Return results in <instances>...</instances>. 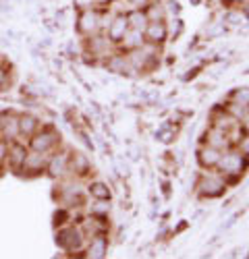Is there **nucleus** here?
<instances>
[{"mask_svg":"<svg viewBox=\"0 0 249 259\" xmlns=\"http://www.w3.org/2000/svg\"><path fill=\"white\" fill-rule=\"evenodd\" d=\"M100 27V15L94 13V11H85L81 15V19H79V29L83 33H92Z\"/></svg>","mask_w":249,"mask_h":259,"instance_id":"nucleus-7","label":"nucleus"},{"mask_svg":"<svg viewBox=\"0 0 249 259\" xmlns=\"http://www.w3.org/2000/svg\"><path fill=\"white\" fill-rule=\"evenodd\" d=\"M56 141H58V135H56L54 131H44V133L35 135L33 139H31V148H33L35 151L44 153V151H48L50 148H54Z\"/></svg>","mask_w":249,"mask_h":259,"instance_id":"nucleus-5","label":"nucleus"},{"mask_svg":"<svg viewBox=\"0 0 249 259\" xmlns=\"http://www.w3.org/2000/svg\"><path fill=\"white\" fill-rule=\"evenodd\" d=\"M67 162H69V155L67 153H60L56 158H52L50 162V174L52 176H60L62 172L67 170Z\"/></svg>","mask_w":249,"mask_h":259,"instance_id":"nucleus-13","label":"nucleus"},{"mask_svg":"<svg viewBox=\"0 0 249 259\" xmlns=\"http://www.w3.org/2000/svg\"><path fill=\"white\" fill-rule=\"evenodd\" d=\"M127 21H129V29L144 31L146 25H148V17H146V13H141V11H133L131 15H127Z\"/></svg>","mask_w":249,"mask_h":259,"instance_id":"nucleus-12","label":"nucleus"},{"mask_svg":"<svg viewBox=\"0 0 249 259\" xmlns=\"http://www.w3.org/2000/svg\"><path fill=\"white\" fill-rule=\"evenodd\" d=\"M42 164H44V160H42V155H40V151H38V153H31V155H27V158H25V162H23V166L40 170V168H42Z\"/></svg>","mask_w":249,"mask_h":259,"instance_id":"nucleus-19","label":"nucleus"},{"mask_svg":"<svg viewBox=\"0 0 249 259\" xmlns=\"http://www.w3.org/2000/svg\"><path fill=\"white\" fill-rule=\"evenodd\" d=\"M218 166H220V170H222V174L233 176V174H239V172H241V170L245 168V160H243V155H241V153L228 151L226 155H220Z\"/></svg>","mask_w":249,"mask_h":259,"instance_id":"nucleus-1","label":"nucleus"},{"mask_svg":"<svg viewBox=\"0 0 249 259\" xmlns=\"http://www.w3.org/2000/svg\"><path fill=\"white\" fill-rule=\"evenodd\" d=\"M4 158V145H0V160Z\"/></svg>","mask_w":249,"mask_h":259,"instance_id":"nucleus-23","label":"nucleus"},{"mask_svg":"<svg viewBox=\"0 0 249 259\" xmlns=\"http://www.w3.org/2000/svg\"><path fill=\"white\" fill-rule=\"evenodd\" d=\"M233 100L237 104H241V106H249V87H241L233 93Z\"/></svg>","mask_w":249,"mask_h":259,"instance_id":"nucleus-20","label":"nucleus"},{"mask_svg":"<svg viewBox=\"0 0 249 259\" xmlns=\"http://www.w3.org/2000/svg\"><path fill=\"white\" fill-rule=\"evenodd\" d=\"M129 29V21H127V15H121L117 17L112 23H110V27H108V36L112 40H123V36L127 33Z\"/></svg>","mask_w":249,"mask_h":259,"instance_id":"nucleus-9","label":"nucleus"},{"mask_svg":"<svg viewBox=\"0 0 249 259\" xmlns=\"http://www.w3.org/2000/svg\"><path fill=\"white\" fill-rule=\"evenodd\" d=\"M245 129H247V131H249V120H247V123H245Z\"/></svg>","mask_w":249,"mask_h":259,"instance_id":"nucleus-24","label":"nucleus"},{"mask_svg":"<svg viewBox=\"0 0 249 259\" xmlns=\"http://www.w3.org/2000/svg\"><path fill=\"white\" fill-rule=\"evenodd\" d=\"M123 42H124V46L131 48V50L141 48V46H144V31H139V29H127V33L123 36Z\"/></svg>","mask_w":249,"mask_h":259,"instance_id":"nucleus-10","label":"nucleus"},{"mask_svg":"<svg viewBox=\"0 0 249 259\" xmlns=\"http://www.w3.org/2000/svg\"><path fill=\"white\" fill-rule=\"evenodd\" d=\"M144 33L152 44H160V42H164V38H166V27H164L162 21H152V23L146 25Z\"/></svg>","mask_w":249,"mask_h":259,"instance_id":"nucleus-6","label":"nucleus"},{"mask_svg":"<svg viewBox=\"0 0 249 259\" xmlns=\"http://www.w3.org/2000/svg\"><path fill=\"white\" fill-rule=\"evenodd\" d=\"M206 141H208V145H212V148L224 150V148L230 145V137H228V131H224V129L212 127L210 131L206 133Z\"/></svg>","mask_w":249,"mask_h":259,"instance_id":"nucleus-4","label":"nucleus"},{"mask_svg":"<svg viewBox=\"0 0 249 259\" xmlns=\"http://www.w3.org/2000/svg\"><path fill=\"white\" fill-rule=\"evenodd\" d=\"M17 123H19V131L25 133V135H31L35 131V127H38V120H35L33 116H23V118L17 120Z\"/></svg>","mask_w":249,"mask_h":259,"instance_id":"nucleus-15","label":"nucleus"},{"mask_svg":"<svg viewBox=\"0 0 249 259\" xmlns=\"http://www.w3.org/2000/svg\"><path fill=\"white\" fill-rule=\"evenodd\" d=\"M106 249H108V243H106V238L102 235H96L92 238V245H90V253L92 257H104L106 255Z\"/></svg>","mask_w":249,"mask_h":259,"instance_id":"nucleus-11","label":"nucleus"},{"mask_svg":"<svg viewBox=\"0 0 249 259\" xmlns=\"http://www.w3.org/2000/svg\"><path fill=\"white\" fill-rule=\"evenodd\" d=\"M56 240H58V245H60V247L69 249V251H75V249L81 247L83 237H81V232H79L77 228H62V230L58 232Z\"/></svg>","mask_w":249,"mask_h":259,"instance_id":"nucleus-3","label":"nucleus"},{"mask_svg":"<svg viewBox=\"0 0 249 259\" xmlns=\"http://www.w3.org/2000/svg\"><path fill=\"white\" fill-rule=\"evenodd\" d=\"M220 150H216V148H212V145H206V148H201L199 150V153H198V158H199V162H201V166H216L218 164V160H220Z\"/></svg>","mask_w":249,"mask_h":259,"instance_id":"nucleus-8","label":"nucleus"},{"mask_svg":"<svg viewBox=\"0 0 249 259\" xmlns=\"http://www.w3.org/2000/svg\"><path fill=\"white\" fill-rule=\"evenodd\" d=\"M241 150H243V153L249 155V137H245V139L241 141Z\"/></svg>","mask_w":249,"mask_h":259,"instance_id":"nucleus-21","label":"nucleus"},{"mask_svg":"<svg viewBox=\"0 0 249 259\" xmlns=\"http://www.w3.org/2000/svg\"><path fill=\"white\" fill-rule=\"evenodd\" d=\"M146 17H148V21H162L164 8L160 4H152V6H149V11L146 13Z\"/></svg>","mask_w":249,"mask_h":259,"instance_id":"nucleus-18","label":"nucleus"},{"mask_svg":"<svg viewBox=\"0 0 249 259\" xmlns=\"http://www.w3.org/2000/svg\"><path fill=\"white\" fill-rule=\"evenodd\" d=\"M131 2L135 4V6H146V4H148V0H131Z\"/></svg>","mask_w":249,"mask_h":259,"instance_id":"nucleus-22","label":"nucleus"},{"mask_svg":"<svg viewBox=\"0 0 249 259\" xmlns=\"http://www.w3.org/2000/svg\"><path fill=\"white\" fill-rule=\"evenodd\" d=\"M108 68L114 73H124L127 71V60H124V56H112L108 60Z\"/></svg>","mask_w":249,"mask_h":259,"instance_id":"nucleus-17","label":"nucleus"},{"mask_svg":"<svg viewBox=\"0 0 249 259\" xmlns=\"http://www.w3.org/2000/svg\"><path fill=\"white\" fill-rule=\"evenodd\" d=\"M25 158H27V151H25V148H21V145H15V148L11 150V162H13V166H21V164L25 162Z\"/></svg>","mask_w":249,"mask_h":259,"instance_id":"nucleus-16","label":"nucleus"},{"mask_svg":"<svg viewBox=\"0 0 249 259\" xmlns=\"http://www.w3.org/2000/svg\"><path fill=\"white\" fill-rule=\"evenodd\" d=\"M198 187H199V193L203 197H216V195H220L222 191H224V180H222L220 176H216V174H208V176L199 178Z\"/></svg>","mask_w":249,"mask_h":259,"instance_id":"nucleus-2","label":"nucleus"},{"mask_svg":"<svg viewBox=\"0 0 249 259\" xmlns=\"http://www.w3.org/2000/svg\"><path fill=\"white\" fill-rule=\"evenodd\" d=\"M90 193L96 197V199H100V201H108L110 199V189L106 187L104 183H94L90 187Z\"/></svg>","mask_w":249,"mask_h":259,"instance_id":"nucleus-14","label":"nucleus"},{"mask_svg":"<svg viewBox=\"0 0 249 259\" xmlns=\"http://www.w3.org/2000/svg\"><path fill=\"white\" fill-rule=\"evenodd\" d=\"M245 13H247V15H249V6H247V8H245Z\"/></svg>","mask_w":249,"mask_h":259,"instance_id":"nucleus-25","label":"nucleus"}]
</instances>
